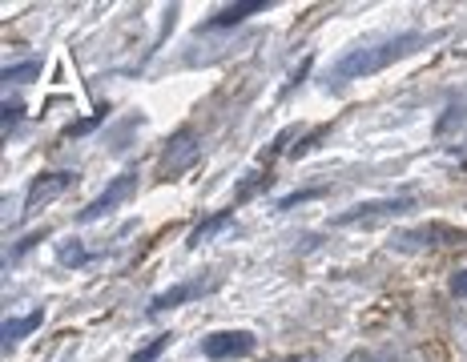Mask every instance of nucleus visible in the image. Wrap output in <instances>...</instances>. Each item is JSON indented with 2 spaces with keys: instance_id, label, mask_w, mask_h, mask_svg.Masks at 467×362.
Returning a JSON list of instances; mask_svg holds the SVG:
<instances>
[{
  "instance_id": "1",
  "label": "nucleus",
  "mask_w": 467,
  "mask_h": 362,
  "mask_svg": "<svg viewBox=\"0 0 467 362\" xmlns=\"http://www.w3.org/2000/svg\"><path fill=\"white\" fill-rule=\"evenodd\" d=\"M420 45H423L420 33H399V36H391V41H383V45L355 48V53H347L343 61L335 65V77H330V81H335V85H347V81H363V77H375V73H383L387 65H395V61H403L407 53H415Z\"/></svg>"
},
{
  "instance_id": "2",
  "label": "nucleus",
  "mask_w": 467,
  "mask_h": 362,
  "mask_svg": "<svg viewBox=\"0 0 467 362\" xmlns=\"http://www.w3.org/2000/svg\"><path fill=\"white\" fill-rule=\"evenodd\" d=\"M415 210V198H379V202H363L350 205L347 213L330 218V226H383L391 218H403V213Z\"/></svg>"
},
{
  "instance_id": "3",
  "label": "nucleus",
  "mask_w": 467,
  "mask_h": 362,
  "mask_svg": "<svg viewBox=\"0 0 467 362\" xmlns=\"http://www.w3.org/2000/svg\"><path fill=\"white\" fill-rule=\"evenodd\" d=\"M133 193H138V173H133V170L117 173V178H113L109 185H105V190L97 193V198H93L89 205H85L81 213H77V222H81V226H89V222H101L105 213H113L117 205H125V202L133 198Z\"/></svg>"
},
{
  "instance_id": "4",
  "label": "nucleus",
  "mask_w": 467,
  "mask_h": 362,
  "mask_svg": "<svg viewBox=\"0 0 467 362\" xmlns=\"http://www.w3.org/2000/svg\"><path fill=\"white\" fill-rule=\"evenodd\" d=\"M198 153H202V141H198V133L193 129H178L165 141V150H161V161H158V173H161V181H173V178H182V173L190 170L193 161H198Z\"/></svg>"
},
{
  "instance_id": "5",
  "label": "nucleus",
  "mask_w": 467,
  "mask_h": 362,
  "mask_svg": "<svg viewBox=\"0 0 467 362\" xmlns=\"http://www.w3.org/2000/svg\"><path fill=\"white\" fill-rule=\"evenodd\" d=\"M258 338L250 335V330H218V335H210L202 342V355L210 362H226V358H246L254 355Z\"/></svg>"
},
{
  "instance_id": "6",
  "label": "nucleus",
  "mask_w": 467,
  "mask_h": 362,
  "mask_svg": "<svg viewBox=\"0 0 467 362\" xmlns=\"http://www.w3.org/2000/svg\"><path fill=\"white\" fill-rule=\"evenodd\" d=\"M222 286V278H190V282H178V286H170V290H161L158 298L150 302V315H161V310H173V306H182V302H193V298H206L213 295V290Z\"/></svg>"
},
{
  "instance_id": "7",
  "label": "nucleus",
  "mask_w": 467,
  "mask_h": 362,
  "mask_svg": "<svg viewBox=\"0 0 467 362\" xmlns=\"http://www.w3.org/2000/svg\"><path fill=\"white\" fill-rule=\"evenodd\" d=\"M77 181V173L73 170H53V173H41L33 185H28V193H25V213H36V210H45L48 202H57L65 190Z\"/></svg>"
},
{
  "instance_id": "8",
  "label": "nucleus",
  "mask_w": 467,
  "mask_h": 362,
  "mask_svg": "<svg viewBox=\"0 0 467 362\" xmlns=\"http://www.w3.org/2000/svg\"><path fill=\"white\" fill-rule=\"evenodd\" d=\"M463 238H467L463 230L440 226V222H427V226H420V230L399 233V246H403V250H415V246H447V242H463Z\"/></svg>"
},
{
  "instance_id": "9",
  "label": "nucleus",
  "mask_w": 467,
  "mask_h": 362,
  "mask_svg": "<svg viewBox=\"0 0 467 362\" xmlns=\"http://www.w3.org/2000/svg\"><path fill=\"white\" fill-rule=\"evenodd\" d=\"M270 8V0H242V5H226L222 13H213L210 16V28H230V25H242L246 16H254V13H266Z\"/></svg>"
},
{
  "instance_id": "10",
  "label": "nucleus",
  "mask_w": 467,
  "mask_h": 362,
  "mask_svg": "<svg viewBox=\"0 0 467 362\" xmlns=\"http://www.w3.org/2000/svg\"><path fill=\"white\" fill-rule=\"evenodd\" d=\"M41 322H45V310H33V315H25V318H8L5 330H0V338H5V350H13L21 338H28L36 326H41Z\"/></svg>"
},
{
  "instance_id": "11",
  "label": "nucleus",
  "mask_w": 467,
  "mask_h": 362,
  "mask_svg": "<svg viewBox=\"0 0 467 362\" xmlns=\"http://www.w3.org/2000/svg\"><path fill=\"white\" fill-rule=\"evenodd\" d=\"M230 218H234V210H222V213H213V218H206V222H198V226H193V230H190L186 246H190V250L206 246V242L213 238V233H218V230H226V226H230Z\"/></svg>"
},
{
  "instance_id": "12",
  "label": "nucleus",
  "mask_w": 467,
  "mask_h": 362,
  "mask_svg": "<svg viewBox=\"0 0 467 362\" xmlns=\"http://www.w3.org/2000/svg\"><path fill=\"white\" fill-rule=\"evenodd\" d=\"M57 258H61L65 266H85V262H89V250H85L77 238H65L61 246H57Z\"/></svg>"
},
{
  "instance_id": "13",
  "label": "nucleus",
  "mask_w": 467,
  "mask_h": 362,
  "mask_svg": "<svg viewBox=\"0 0 467 362\" xmlns=\"http://www.w3.org/2000/svg\"><path fill=\"white\" fill-rule=\"evenodd\" d=\"M41 77V61H25V65H8L5 68V85H25Z\"/></svg>"
},
{
  "instance_id": "14",
  "label": "nucleus",
  "mask_w": 467,
  "mask_h": 362,
  "mask_svg": "<svg viewBox=\"0 0 467 362\" xmlns=\"http://www.w3.org/2000/svg\"><path fill=\"white\" fill-rule=\"evenodd\" d=\"M173 342V335H158L150 342V346H141V350H133V358L130 362H158L161 355H165V346H170Z\"/></svg>"
},
{
  "instance_id": "15",
  "label": "nucleus",
  "mask_w": 467,
  "mask_h": 362,
  "mask_svg": "<svg viewBox=\"0 0 467 362\" xmlns=\"http://www.w3.org/2000/svg\"><path fill=\"white\" fill-rule=\"evenodd\" d=\"M327 133H330V125H315V129H310V133L303 137V141H298L295 150H290V158H306V153L315 150L318 141H327Z\"/></svg>"
},
{
  "instance_id": "16",
  "label": "nucleus",
  "mask_w": 467,
  "mask_h": 362,
  "mask_svg": "<svg viewBox=\"0 0 467 362\" xmlns=\"http://www.w3.org/2000/svg\"><path fill=\"white\" fill-rule=\"evenodd\" d=\"M266 185H270V178H266V170H254V173H250V178H246V181H242V185H238V202L254 198V190H266Z\"/></svg>"
},
{
  "instance_id": "17",
  "label": "nucleus",
  "mask_w": 467,
  "mask_h": 362,
  "mask_svg": "<svg viewBox=\"0 0 467 362\" xmlns=\"http://www.w3.org/2000/svg\"><path fill=\"white\" fill-rule=\"evenodd\" d=\"M105 117H109V109H97L93 117H85V121H77V125H69V129H65V137H85V133H93L97 125L105 121Z\"/></svg>"
},
{
  "instance_id": "18",
  "label": "nucleus",
  "mask_w": 467,
  "mask_h": 362,
  "mask_svg": "<svg viewBox=\"0 0 467 362\" xmlns=\"http://www.w3.org/2000/svg\"><path fill=\"white\" fill-rule=\"evenodd\" d=\"M310 65H315V61H310V57H306V61H303V65H298V68H295V73H290V81H286V85H282V97H290V93H295V89H298V85H303V81H306Z\"/></svg>"
},
{
  "instance_id": "19",
  "label": "nucleus",
  "mask_w": 467,
  "mask_h": 362,
  "mask_svg": "<svg viewBox=\"0 0 467 362\" xmlns=\"http://www.w3.org/2000/svg\"><path fill=\"white\" fill-rule=\"evenodd\" d=\"M318 193H323L318 185H315V190H298V193H290V198H282V202H278V210H295V205H303V202H310V198H318Z\"/></svg>"
},
{
  "instance_id": "20",
  "label": "nucleus",
  "mask_w": 467,
  "mask_h": 362,
  "mask_svg": "<svg viewBox=\"0 0 467 362\" xmlns=\"http://www.w3.org/2000/svg\"><path fill=\"white\" fill-rule=\"evenodd\" d=\"M21 117H25V105H21V101H8V105H5V129H13Z\"/></svg>"
},
{
  "instance_id": "21",
  "label": "nucleus",
  "mask_w": 467,
  "mask_h": 362,
  "mask_svg": "<svg viewBox=\"0 0 467 362\" xmlns=\"http://www.w3.org/2000/svg\"><path fill=\"white\" fill-rule=\"evenodd\" d=\"M41 238H45V230H36V233H28V238H21V242L13 246V258H21V253H28V250H33Z\"/></svg>"
},
{
  "instance_id": "22",
  "label": "nucleus",
  "mask_w": 467,
  "mask_h": 362,
  "mask_svg": "<svg viewBox=\"0 0 467 362\" xmlns=\"http://www.w3.org/2000/svg\"><path fill=\"white\" fill-rule=\"evenodd\" d=\"M451 121H455V125L463 121V105H451V109H447V117L440 121V133H447V129H451Z\"/></svg>"
},
{
  "instance_id": "23",
  "label": "nucleus",
  "mask_w": 467,
  "mask_h": 362,
  "mask_svg": "<svg viewBox=\"0 0 467 362\" xmlns=\"http://www.w3.org/2000/svg\"><path fill=\"white\" fill-rule=\"evenodd\" d=\"M451 295H455V298H467V270L451 274Z\"/></svg>"
},
{
  "instance_id": "24",
  "label": "nucleus",
  "mask_w": 467,
  "mask_h": 362,
  "mask_svg": "<svg viewBox=\"0 0 467 362\" xmlns=\"http://www.w3.org/2000/svg\"><path fill=\"white\" fill-rule=\"evenodd\" d=\"M347 362H391L387 355H375V350H358V355H350Z\"/></svg>"
},
{
  "instance_id": "25",
  "label": "nucleus",
  "mask_w": 467,
  "mask_h": 362,
  "mask_svg": "<svg viewBox=\"0 0 467 362\" xmlns=\"http://www.w3.org/2000/svg\"><path fill=\"white\" fill-rule=\"evenodd\" d=\"M278 362H298V358H278Z\"/></svg>"
}]
</instances>
